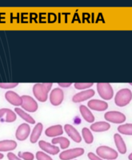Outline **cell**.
<instances>
[{
  "instance_id": "27",
  "label": "cell",
  "mask_w": 132,
  "mask_h": 160,
  "mask_svg": "<svg viewBox=\"0 0 132 160\" xmlns=\"http://www.w3.org/2000/svg\"><path fill=\"white\" fill-rule=\"evenodd\" d=\"M18 158L23 160H34V155L31 152H19L18 153Z\"/></svg>"
},
{
  "instance_id": "31",
  "label": "cell",
  "mask_w": 132,
  "mask_h": 160,
  "mask_svg": "<svg viewBox=\"0 0 132 160\" xmlns=\"http://www.w3.org/2000/svg\"><path fill=\"white\" fill-rule=\"evenodd\" d=\"M88 158L91 160H103L101 158H99V156H97L96 155H94V153L90 152L88 153Z\"/></svg>"
},
{
  "instance_id": "26",
  "label": "cell",
  "mask_w": 132,
  "mask_h": 160,
  "mask_svg": "<svg viewBox=\"0 0 132 160\" xmlns=\"http://www.w3.org/2000/svg\"><path fill=\"white\" fill-rule=\"evenodd\" d=\"M93 84H94L93 82H76V83H74V88L76 89L83 90L91 88L93 86Z\"/></svg>"
},
{
  "instance_id": "23",
  "label": "cell",
  "mask_w": 132,
  "mask_h": 160,
  "mask_svg": "<svg viewBox=\"0 0 132 160\" xmlns=\"http://www.w3.org/2000/svg\"><path fill=\"white\" fill-rule=\"evenodd\" d=\"M15 113H16L18 115H19L20 118H22L23 119L25 120L26 122H29V123L31 124H34V122H35L34 119L31 116V115L27 114L25 111H23V110L20 109V108H15Z\"/></svg>"
},
{
  "instance_id": "11",
  "label": "cell",
  "mask_w": 132,
  "mask_h": 160,
  "mask_svg": "<svg viewBox=\"0 0 132 160\" xmlns=\"http://www.w3.org/2000/svg\"><path fill=\"white\" fill-rule=\"evenodd\" d=\"M38 146L43 151H46V152L48 153V154H51V155H55L59 153V148L58 147L52 145L49 142H45L43 140H41V141L38 142Z\"/></svg>"
},
{
  "instance_id": "35",
  "label": "cell",
  "mask_w": 132,
  "mask_h": 160,
  "mask_svg": "<svg viewBox=\"0 0 132 160\" xmlns=\"http://www.w3.org/2000/svg\"><path fill=\"white\" fill-rule=\"evenodd\" d=\"M130 85H131V86H132V82H130Z\"/></svg>"
},
{
  "instance_id": "24",
  "label": "cell",
  "mask_w": 132,
  "mask_h": 160,
  "mask_svg": "<svg viewBox=\"0 0 132 160\" xmlns=\"http://www.w3.org/2000/svg\"><path fill=\"white\" fill-rule=\"evenodd\" d=\"M118 131L121 134H123V135H132V124L127 123L119 126L118 128Z\"/></svg>"
},
{
  "instance_id": "15",
  "label": "cell",
  "mask_w": 132,
  "mask_h": 160,
  "mask_svg": "<svg viewBox=\"0 0 132 160\" xmlns=\"http://www.w3.org/2000/svg\"><path fill=\"white\" fill-rule=\"evenodd\" d=\"M64 129H65V131L67 132V135L72 138L73 141H74L75 142H81L82 138L81 136H80L79 133L78 132V131H77L73 126L70 125V124H66V125L64 126Z\"/></svg>"
},
{
  "instance_id": "14",
  "label": "cell",
  "mask_w": 132,
  "mask_h": 160,
  "mask_svg": "<svg viewBox=\"0 0 132 160\" xmlns=\"http://www.w3.org/2000/svg\"><path fill=\"white\" fill-rule=\"evenodd\" d=\"M88 107L94 111H103L107 109L108 104L107 102L102 101V100L93 99L88 102Z\"/></svg>"
},
{
  "instance_id": "20",
  "label": "cell",
  "mask_w": 132,
  "mask_h": 160,
  "mask_svg": "<svg viewBox=\"0 0 132 160\" xmlns=\"http://www.w3.org/2000/svg\"><path fill=\"white\" fill-rule=\"evenodd\" d=\"M110 128V124L106 122H95V123H93L91 126V129L94 132H103V131H108Z\"/></svg>"
},
{
  "instance_id": "9",
  "label": "cell",
  "mask_w": 132,
  "mask_h": 160,
  "mask_svg": "<svg viewBox=\"0 0 132 160\" xmlns=\"http://www.w3.org/2000/svg\"><path fill=\"white\" fill-rule=\"evenodd\" d=\"M31 132V128L27 123H23L19 126L17 129L15 136L19 141H24L28 138V135Z\"/></svg>"
},
{
  "instance_id": "8",
  "label": "cell",
  "mask_w": 132,
  "mask_h": 160,
  "mask_svg": "<svg viewBox=\"0 0 132 160\" xmlns=\"http://www.w3.org/2000/svg\"><path fill=\"white\" fill-rule=\"evenodd\" d=\"M64 98V94L63 90L60 88H54L50 95V101L54 106H58L63 102Z\"/></svg>"
},
{
  "instance_id": "13",
  "label": "cell",
  "mask_w": 132,
  "mask_h": 160,
  "mask_svg": "<svg viewBox=\"0 0 132 160\" xmlns=\"http://www.w3.org/2000/svg\"><path fill=\"white\" fill-rule=\"evenodd\" d=\"M6 99L14 106H21L23 103V98L17 93L12 91H9L5 94Z\"/></svg>"
},
{
  "instance_id": "5",
  "label": "cell",
  "mask_w": 132,
  "mask_h": 160,
  "mask_svg": "<svg viewBox=\"0 0 132 160\" xmlns=\"http://www.w3.org/2000/svg\"><path fill=\"white\" fill-rule=\"evenodd\" d=\"M84 154L83 148H74V149L67 150L60 153L59 158L61 160H71L79 157Z\"/></svg>"
},
{
  "instance_id": "4",
  "label": "cell",
  "mask_w": 132,
  "mask_h": 160,
  "mask_svg": "<svg viewBox=\"0 0 132 160\" xmlns=\"http://www.w3.org/2000/svg\"><path fill=\"white\" fill-rule=\"evenodd\" d=\"M96 153L99 157L107 160H114L118 158V152L112 148L101 146L96 149Z\"/></svg>"
},
{
  "instance_id": "28",
  "label": "cell",
  "mask_w": 132,
  "mask_h": 160,
  "mask_svg": "<svg viewBox=\"0 0 132 160\" xmlns=\"http://www.w3.org/2000/svg\"><path fill=\"white\" fill-rule=\"evenodd\" d=\"M35 157H36L37 160H53L49 155H47V154L42 152V151H38Z\"/></svg>"
},
{
  "instance_id": "2",
  "label": "cell",
  "mask_w": 132,
  "mask_h": 160,
  "mask_svg": "<svg viewBox=\"0 0 132 160\" xmlns=\"http://www.w3.org/2000/svg\"><path fill=\"white\" fill-rule=\"evenodd\" d=\"M132 99V92L130 90L127 89H122L119 91H118L117 94L114 98V102L119 107H125Z\"/></svg>"
},
{
  "instance_id": "10",
  "label": "cell",
  "mask_w": 132,
  "mask_h": 160,
  "mask_svg": "<svg viewBox=\"0 0 132 160\" xmlns=\"http://www.w3.org/2000/svg\"><path fill=\"white\" fill-rule=\"evenodd\" d=\"M0 120L1 122H13L16 120V114L13 111L7 108L0 109Z\"/></svg>"
},
{
  "instance_id": "17",
  "label": "cell",
  "mask_w": 132,
  "mask_h": 160,
  "mask_svg": "<svg viewBox=\"0 0 132 160\" xmlns=\"http://www.w3.org/2000/svg\"><path fill=\"white\" fill-rule=\"evenodd\" d=\"M17 148V142L13 140H3L0 141V151H11Z\"/></svg>"
},
{
  "instance_id": "6",
  "label": "cell",
  "mask_w": 132,
  "mask_h": 160,
  "mask_svg": "<svg viewBox=\"0 0 132 160\" xmlns=\"http://www.w3.org/2000/svg\"><path fill=\"white\" fill-rule=\"evenodd\" d=\"M22 98L23 103L21 106L24 110L29 112H35L38 110V103L32 97L23 95L22 96Z\"/></svg>"
},
{
  "instance_id": "32",
  "label": "cell",
  "mask_w": 132,
  "mask_h": 160,
  "mask_svg": "<svg viewBox=\"0 0 132 160\" xmlns=\"http://www.w3.org/2000/svg\"><path fill=\"white\" fill-rule=\"evenodd\" d=\"M58 85L61 88H69L71 86V82H58Z\"/></svg>"
},
{
  "instance_id": "34",
  "label": "cell",
  "mask_w": 132,
  "mask_h": 160,
  "mask_svg": "<svg viewBox=\"0 0 132 160\" xmlns=\"http://www.w3.org/2000/svg\"><path fill=\"white\" fill-rule=\"evenodd\" d=\"M3 154H1V153H0V159H2V158H3Z\"/></svg>"
},
{
  "instance_id": "18",
  "label": "cell",
  "mask_w": 132,
  "mask_h": 160,
  "mask_svg": "<svg viewBox=\"0 0 132 160\" xmlns=\"http://www.w3.org/2000/svg\"><path fill=\"white\" fill-rule=\"evenodd\" d=\"M43 126L40 122L37 123L36 126L34 127V130L31 133V138H30V141H31V143H35L38 141L42 134V131H43Z\"/></svg>"
},
{
  "instance_id": "1",
  "label": "cell",
  "mask_w": 132,
  "mask_h": 160,
  "mask_svg": "<svg viewBox=\"0 0 132 160\" xmlns=\"http://www.w3.org/2000/svg\"><path fill=\"white\" fill-rule=\"evenodd\" d=\"M51 87H52L51 82L35 84L33 87V93L35 98L40 102H46Z\"/></svg>"
},
{
  "instance_id": "29",
  "label": "cell",
  "mask_w": 132,
  "mask_h": 160,
  "mask_svg": "<svg viewBox=\"0 0 132 160\" xmlns=\"http://www.w3.org/2000/svg\"><path fill=\"white\" fill-rule=\"evenodd\" d=\"M18 85L17 82H0V88L4 89H11L14 88Z\"/></svg>"
},
{
  "instance_id": "7",
  "label": "cell",
  "mask_w": 132,
  "mask_h": 160,
  "mask_svg": "<svg viewBox=\"0 0 132 160\" xmlns=\"http://www.w3.org/2000/svg\"><path fill=\"white\" fill-rule=\"evenodd\" d=\"M104 117L108 122H114V123H122L126 120V116L123 113L119 111H109L106 113Z\"/></svg>"
},
{
  "instance_id": "16",
  "label": "cell",
  "mask_w": 132,
  "mask_h": 160,
  "mask_svg": "<svg viewBox=\"0 0 132 160\" xmlns=\"http://www.w3.org/2000/svg\"><path fill=\"white\" fill-rule=\"evenodd\" d=\"M63 130L61 125H55L50 127L45 131V135L47 137H57L63 135Z\"/></svg>"
},
{
  "instance_id": "22",
  "label": "cell",
  "mask_w": 132,
  "mask_h": 160,
  "mask_svg": "<svg viewBox=\"0 0 132 160\" xmlns=\"http://www.w3.org/2000/svg\"><path fill=\"white\" fill-rule=\"evenodd\" d=\"M52 144H59L62 149H66L70 146V141L65 137H55L51 141Z\"/></svg>"
},
{
  "instance_id": "21",
  "label": "cell",
  "mask_w": 132,
  "mask_h": 160,
  "mask_svg": "<svg viewBox=\"0 0 132 160\" xmlns=\"http://www.w3.org/2000/svg\"><path fill=\"white\" fill-rule=\"evenodd\" d=\"M80 110V113H81V115H83V118L88 122H93L94 121V117L92 113L91 112V111L88 109V108L84 105L80 106L79 108Z\"/></svg>"
},
{
  "instance_id": "33",
  "label": "cell",
  "mask_w": 132,
  "mask_h": 160,
  "mask_svg": "<svg viewBox=\"0 0 132 160\" xmlns=\"http://www.w3.org/2000/svg\"><path fill=\"white\" fill-rule=\"evenodd\" d=\"M128 158L130 160H132V153H131V154H130V155L128 156Z\"/></svg>"
},
{
  "instance_id": "25",
  "label": "cell",
  "mask_w": 132,
  "mask_h": 160,
  "mask_svg": "<svg viewBox=\"0 0 132 160\" xmlns=\"http://www.w3.org/2000/svg\"><path fill=\"white\" fill-rule=\"evenodd\" d=\"M82 134H83V136L84 140H85L86 143L91 144L92 143L93 141H94V137L93 135L91 134V131L87 128H84L82 131Z\"/></svg>"
},
{
  "instance_id": "30",
  "label": "cell",
  "mask_w": 132,
  "mask_h": 160,
  "mask_svg": "<svg viewBox=\"0 0 132 160\" xmlns=\"http://www.w3.org/2000/svg\"><path fill=\"white\" fill-rule=\"evenodd\" d=\"M8 158L9 160H21V158L17 157L14 153L9 152L8 154Z\"/></svg>"
},
{
  "instance_id": "3",
  "label": "cell",
  "mask_w": 132,
  "mask_h": 160,
  "mask_svg": "<svg viewBox=\"0 0 132 160\" xmlns=\"http://www.w3.org/2000/svg\"><path fill=\"white\" fill-rule=\"evenodd\" d=\"M97 90L99 95L102 98L105 100H110L114 95V91L110 83L108 82H99L97 83Z\"/></svg>"
},
{
  "instance_id": "12",
  "label": "cell",
  "mask_w": 132,
  "mask_h": 160,
  "mask_svg": "<svg viewBox=\"0 0 132 160\" xmlns=\"http://www.w3.org/2000/svg\"><path fill=\"white\" fill-rule=\"evenodd\" d=\"M94 95V90H87V91H83L81 92L76 94L74 96H73L72 101L74 102H81L83 101L88 99Z\"/></svg>"
},
{
  "instance_id": "19",
  "label": "cell",
  "mask_w": 132,
  "mask_h": 160,
  "mask_svg": "<svg viewBox=\"0 0 132 160\" xmlns=\"http://www.w3.org/2000/svg\"><path fill=\"white\" fill-rule=\"evenodd\" d=\"M114 142H115L116 148H118L119 152L120 154L124 155L125 153L127 152V147H126V144H125L124 141H123L121 135L115 134L114 136Z\"/></svg>"
}]
</instances>
